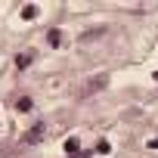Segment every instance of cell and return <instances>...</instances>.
<instances>
[{
  "label": "cell",
  "mask_w": 158,
  "mask_h": 158,
  "mask_svg": "<svg viewBox=\"0 0 158 158\" xmlns=\"http://www.w3.org/2000/svg\"><path fill=\"white\" fill-rule=\"evenodd\" d=\"M44 136H47V127H44V124H34L28 133H22V146H34V143H40Z\"/></svg>",
  "instance_id": "cell-1"
},
{
  "label": "cell",
  "mask_w": 158,
  "mask_h": 158,
  "mask_svg": "<svg viewBox=\"0 0 158 158\" xmlns=\"http://www.w3.org/2000/svg\"><path fill=\"white\" fill-rule=\"evenodd\" d=\"M62 149H65V155H77V152H81V139H77V136H68L65 143H62Z\"/></svg>",
  "instance_id": "cell-2"
},
{
  "label": "cell",
  "mask_w": 158,
  "mask_h": 158,
  "mask_svg": "<svg viewBox=\"0 0 158 158\" xmlns=\"http://www.w3.org/2000/svg\"><path fill=\"white\" fill-rule=\"evenodd\" d=\"M47 44H50V47H59V44H62V31H59V28H50V31H47Z\"/></svg>",
  "instance_id": "cell-3"
},
{
  "label": "cell",
  "mask_w": 158,
  "mask_h": 158,
  "mask_svg": "<svg viewBox=\"0 0 158 158\" xmlns=\"http://www.w3.org/2000/svg\"><path fill=\"white\" fill-rule=\"evenodd\" d=\"M34 109V102L28 99V96H22V99H16V112H31Z\"/></svg>",
  "instance_id": "cell-4"
},
{
  "label": "cell",
  "mask_w": 158,
  "mask_h": 158,
  "mask_svg": "<svg viewBox=\"0 0 158 158\" xmlns=\"http://www.w3.org/2000/svg\"><path fill=\"white\" fill-rule=\"evenodd\" d=\"M31 65V53H22V56H16V68H28Z\"/></svg>",
  "instance_id": "cell-5"
},
{
  "label": "cell",
  "mask_w": 158,
  "mask_h": 158,
  "mask_svg": "<svg viewBox=\"0 0 158 158\" xmlns=\"http://www.w3.org/2000/svg\"><path fill=\"white\" fill-rule=\"evenodd\" d=\"M93 152H96V155H109V152H112V146H109V139H99Z\"/></svg>",
  "instance_id": "cell-6"
},
{
  "label": "cell",
  "mask_w": 158,
  "mask_h": 158,
  "mask_svg": "<svg viewBox=\"0 0 158 158\" xmlns=\"http://www.w3.org/2000/svg\"><path fill=\"white\" fill-rule=\"evenodd\" d=\"M34 16H37V6H31V3H28V6H22V19H25V22H28V19H34Z\"/></svg>",
  "instance_id": "cell-7"
},
{
  "label": "cell",
  "mask_w": 158,
  "mask_h": 158,
  "mask_svg": "<svg viewBox=\"0 0 158 158\" xmlns=\"http://www.w3.org/2000/svg\"><path fill=\"white\" fill-rule=\"evenodd\" d=\"M155 81H158V71H155Z\"/></svg>",
  "instance_id": "cell-8"
}]
</instances>
